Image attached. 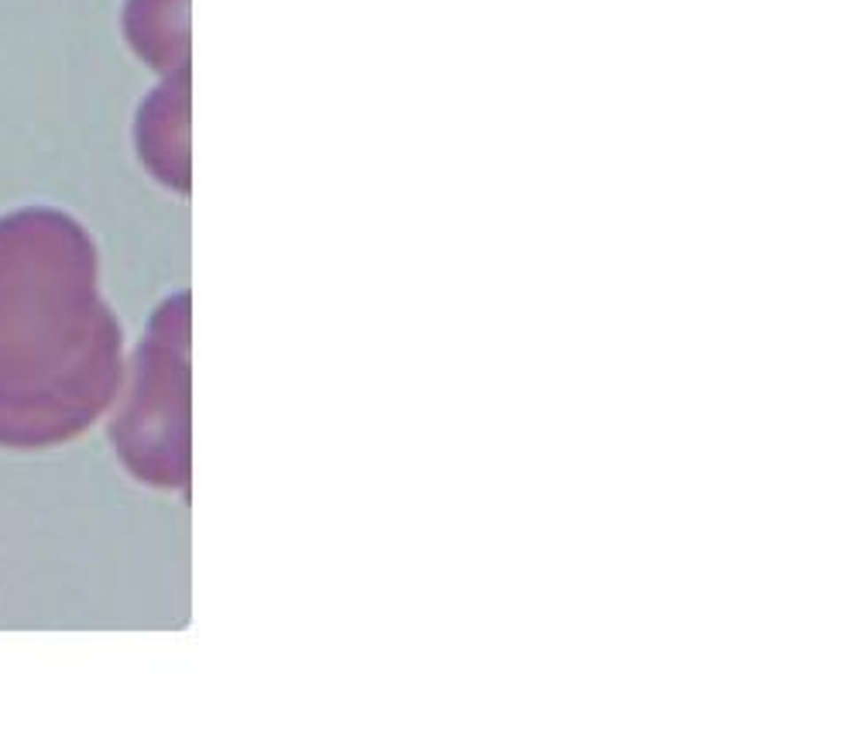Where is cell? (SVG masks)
<instances>
[{
    "label": "cell",
    "instance_id": "obj_1",
    "mask_svg": "<svg viewBox=\"0 0 864 734\" xmlns=\"http://www.w3.org/2000/svg\"><path fill=\"white\" fill-rule=\"evenodd\" d=\"M185 299L158 313L144 343L141 374L128 419L124 457L148 484L183 488L189 480V364H185Z\"/></svg>",
    "mask_w": 864,
    "mask_h": 734
}]
</instances>
